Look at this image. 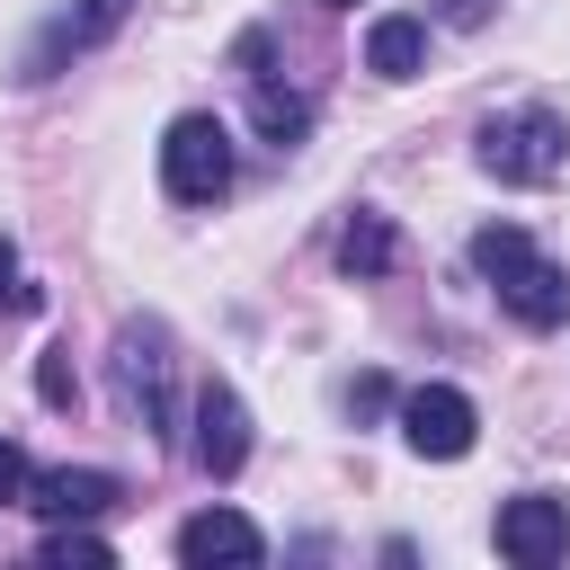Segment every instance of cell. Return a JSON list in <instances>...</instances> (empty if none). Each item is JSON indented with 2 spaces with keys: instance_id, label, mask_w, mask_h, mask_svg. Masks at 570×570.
Returning <instances> with one entry per match:
<instances>
[{
  "instance_id": "obj_1",
  "label": "cell",
  "mask_w": 570,
  "mask_h": 570,
  "mask_svg": "<svg viewBox=\"0 0 570 570\" xmlns=\"http://www.w3.org/2000/svg\"><path fill=\"white\" fill-rule=\"evenodd\" d=\"M472 267L490 276V294L508 303V321H525V330H561L570 321V267H552L517 223L472 232Z\"/></svg>"
},
{
  "instance_id": "obj_2",
  "label": "cell",
  "mask_w": 570,
  "mask_h": 570,
  "mask_svg": "<svg viewBox=\"0 0 570 570\" xmlns=\"http://www.w3.org/2000/svg\"><path fill=\"white\" fill-rule=\"evenodd\" d=\"M561 160H570V125L552 107H508V116L481 125V169L508 178V187H543Z\"/></svg>"
},
{
  "instance_id": "obj_3",
  "label": "cell",
  "mask_w": 570,
  "mask_h": 570,
  "mask_svg": "<svg viewBox=\"0 0 570 570\" xmlns=\"http://www.w3.org/2000/svg\"><path fill=\"white\" fill-rule=\"evenodd\" d=\"M160 187L178 205H214L232 187V134H223V116H178L160 134Z\"/></svg>"
},
{
  "instance_id": "obj_4",
  "label": "cell",
  "mask_w": 570,
  "mask_h": 570,
  "mask_svg": "<svg viewBox=\"0 0 570 570\" xmlns=\"http://www.w3.org/2000/svg\"><path fill=\"white\" fill-rule=\"evenodd\" d=\"M472 436H481V410H472L454 383H419V392H401V445H410V454H428V463H463Z\"/></svg>"
},
{
  "instance_id": "obj_5",
  "label": "cell",
  "mask_w": 570,
  "mask_h": 570,
  "mask_svg": "<svg viewBox=\"0 0 570 570\" xmlns=\"http://www.w3.org/2000/svg\"><path fill=\"white\" fill-rule=\"evenodd\" d=\"M187 454H196L205 481H232V472L249 463V410H240V392H232L223 374L196 392V445H187Z\"/></svg>"
},
{
  "instance_id": "obj_6",
  "label": "cell",
  "mask_w": 570,
  "mask_h": 570,
  "mask_svg": "<svg viewBox=\"0 0 570 570\" xmlns=\"http://www.w3.org/2000/svg\"><path fill=\"white\" fill-rule=\"evenodd\" d=\"M499 552H508L517 570H552V561L570 552V508L543 499V490L508 499V508H499Z\"/></svg>"
},
{
  "instance_id": "obj_7",
  "label": "cell",
  "mask_w": 570,
  "mask_h": 570,
  "mask_svg": "<svg viewBox=\"0 0 570 570\" xmlns=\"http://www.w3.org/2000/svg\"><path fill=\"white\" fill-rule=\"evenodd\" d=\"M116 401L142 428H169V356H160V330H116Z\"/></svg>"
},
{
  "instance_id": "obj_8",
  "label": "cell",
  "mask_w": 570,
  "mask_h": 570,
  "mask_svg": "<svg viewBox=\"0 0 570 570\" xmlns=\"http://www.w3.org/2000/svg\"><path fill=\"white\" fill-rule=\"evenodd\" d=\"M258 552H267V534H258L240 508H205V517L178 525V561H187V570H249Z\"/></svg>"
},
{
  "instance_id": "obj_9",
  "label": "cell",
  "mask_w": 570,
  "mask_h": 570,
  "mask_svg": "<svg viewBox=\"0 0 570 570\" xmlns=\"http://www.w3.org/2000/svg\"><path fill=\"white\" fill-rule=\"evenodd\" d=\"M125 9H134V0H71V9H62V18H53L45 36H36V53H27V80H53V71H62L71 53L107 45V36L125 27Z\"/></svg>"
},
{
  "instance_id": "obj_10",
  "label": "cell",
  "mask_w": 570,
  "mask_h": 570,
  "mask_svg": "<svg viewBox=\"0 0 570 570\" xmlns=\"http://www.w3.org/2000/svg\"><path fill=\"white\" fill-rule=\"evenodd\" d=\"M125 490H116V472H98V463H62V472H36L27 481V508L36 517H53V525H80V517H107Z\"/></svg>"
},
{
  "instance_id": "obj_11",
  "label": "cell",
  "mask_w": 570,
  "mask_h": 570,
  "mask_svg": "<svg viewBox=\"0 0 570 570\" xmlns=\"http://www.w3.org/2000/svg\"><path fill=\"white\" fill-rule=\"evenodd\" d=\"M428 62V18H374L365 27V71L374 80H410Z\"/></svg>"
},
{
  "instance_id": "obj_12",
  "label": "cell",
  "mask_w": 570,
  "mask_h": 570,
  "mask_svg": "<svg viewBox=\"0 0 570 570\" xmlns=\"http://www.w3.org/2000/svg\"><path fill=\"white\" fill-rule=\"evenodd\" d=\"M392 258H401V232H392V214L356 205V223L338 232V267H347V276H383Z\"/></svg>"
},
{
  "instance_id": "obj_13",
  "label": "cell",
  "mask_w": 570,
  "mask_h": 570,
  "mask_svg": "<svg viewBox=\"0 0 570 570\" xmlns=\"http://www.w3.org/2000/svg\"><path fill=\"white\" fill-rule=\"evenodd\" d=\"M45 561H80V570H107V543H98V534H80V525H53V534H45Z\"/></svg>"
},
{
  "instance_id": "obj_14",
  "label": "cell",
  "mask_w": 570,
  "mask_h": 570,
  "mask_svg": "<svg viewBox=\"0 0 570 570\" xmlns=\"http://www.w3.org/2000/svg\"><path fill=\"white\" fill-rule=\"evenodd\" d=\"M27 481H36L27 445H18V436H0V508H27Z\"/></svg>"
},
{
  "instance_id": "obj_15",
  "label": "cell",
  "mask_w": 570,
  "mask_h": 570,
  "mask_svg": "<svg viewBox=\"0 0 570 570\" xmlns=\"http://www.w3.org/2000/svg\"><path fill=\"white\" fill-rule=\"evenodd\" d=\"M36 392H45V401H53V410H62V401H71V365H62V347H53V356H45V365H36Z\"/></svg>"
},
{
  "instance_id": "obj_16",
  "label": "cell",
  "mask_w": 570,
  "mask_h": 570,
  "mask_svg": "<svg viewBox=\"0 0 570 570\" xmlns=\"http://www.w3.org/2000/svg\"><path fill=\"white\" fill-rule=\"evenodd\" d=\"M383 401H392V383H383V374H365V383H347V410H356V419H374Z\"/></svg>"
},
{
  "instance_id": "obj_17",
  "label": "cell",
  "mask_w": 570,
  "mask_h": 570,
  "mask_svg": "<svg viewBox=\"0 0 570 570\" xmlns=\"http://www.w3.org/2000/svg\"><path fill=\"white\" fill-rule=\"evenodd\" d=\"M436 18H445V27H481V18H490V0H436Z\"/></svg>"
},
{
  "instance_id": "obj_18",
  "label": "cell",
  "mask_w": 570,
  "mask_h": 570,
  "mask_svg": "<svg viewBox=\"0 0 570 570\" xmlns=\"http://www.w3.org/2000/svg\"><path fill=\"white\" fill-rule=\"evenodd\" d=\"M9 276H18V249H9V240H0V285H9Z\"/></svg>"
},
{
  "instance_id": "obj_19",
  "label": "cell",
  "mask_w": 570,
  "mask_h": 570,
  "mask_svg": "<svg viewBox=\"0 0 570 570\" xmlns=\"http://www.w3.org/2000/svg\"><path fill=\"white\" fill-rule=\"evenodd\" d=\"M330 9H356V0H330Z\"/></svg>"
}]
</instances>
